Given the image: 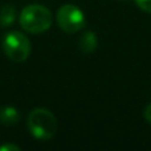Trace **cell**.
Segmentation results:
<instances>
[{"instance_id": "cell-1", "label": "cell", "mask_w": 151, "mask_h": 151, "mask_svg": "<svg viewBox=\"0 0 151 151\" xmlns=\"http://www.w3.org/2000/svg\"><path fill=\"white\" fill-rule=\"evenodd\" d=\"M20 25L24 31L39 35L48 31L53 23V15L47 7L41 4L27 5L20 13Z\"/></svg>"}, {"instance_id": "cell-2", "label": "cell", "mask_w": 151, "mask_h": 151, "mask_svg": "<svg viewBox=\"0 0 151 151\" xmlns=\"http://www.w3.org/2000/svg\"><path fill=\"white\" fill-rule=\"evenodd\" d=\"M29 133L39 141H49L57 130V121L52 111L44 107L33 109L27 119Z\"/></svg>"}, {"instance_id": "cell-3", "label": "cell", "mask_w": 151, "mask_h": 151, "mask_svg": "<svg viewBox=\"0 0 151 151\" xmlns=\"http://www.w3.org/2000/svg\"><path fill=\"white\" fill-rule=\"evenodd\" d=\"M3 52L13 63H23L31 55V41L21 32H8L1 41Z\"/></svg>"}, {"instance_id": "cell-4", "label": "cell", "mask_w": 151, "mask_h": 151, "mask_svg": "<svg viewBox=\"0 0 151 151\" xmlns=\"http://www.w3.org/2000/svg\"><path fill=\"white\" fill-rule=\"evenodd\" d=\"M56 20L58 27L66 33L80 32L86 23L82 11L73 4H65L60 7V9L56 13Z\"/></svg>"}, {"instance_id": "cell-5", "label": "cell", "mask_w": 151, "mask_h": 151, "mask_svg": "<svg viewBox=\"0 0 151 151\" xmlns=\"http://www.w3.org/2000/svg\"><path fill=\"white\" fill-rule=\"evenodd\" d=\"M98 44V39H97L96 33L91 31H86L81 35L80 40H78V48L82 53L89 55V53H93L97 48Z\"/></svg>"}, {"instance_id": "cell-6", "label": "cell", "mask_w": 151, "mask_h": 151, "mask_svg": "<svg viewBox=\"0 0 151 151\" xmlns=\"http://www.w3.org/2000/svg\"><path fill=\"white\" fill-rule=\"evenodd\" d=\"M20 121V113L13 106H4L0 109V122L5 126H13Z\"/></svg>"}, {"instance_id": "cell-7", "label": "cell", "mask_w": 151, "mask_h": 151, "mask_svg": "<svg viewBox=\"0 0 151 151\" xmlns=\"http://www.w3.org/2000/svg\"><path fill=\"white\" fill-rule=\"evenodd\" d=\"M16 17V9L13 5L5 4L0 8V27L1 28H7L11 24H13Z\"/></svg>"}, {"instance_id": "cell-8", "label": "cell", "mask_w": 151, "mask_h": 151, "mask_svg": "<svg viewBox=\"0 0 151 151\" xmlns=\"http://www.w3.org/2000/svg\"><path fill=\"white\" fill-rule=\"evenodd\" d=\"M135 3L142 11L151 13V0H135Z\"/></svg>"}, {"instance_id": "cell-9", "label": "cell", "mask_w": 151, "mask_h": 151, "mask_svg": "<svg viewBox=\"0 0 151 151\" xmlns=\"http://www.w3.org/2000/svg\"><path fill=\"white\" fill-rule=\"evenodd\" d=\"M19 150H20V147L12 143H7L0 146V151H19Z\"/></svg>"}, {"instance_id": "cell-10", "label": "cell", "mask_w": 151, "mask_h": 151, "mask_svg": "<svg viewBox=\"0 0 151 151\" xmlns=\"http://www.w3.org/2000/svg\"><path fill=\"white\" fill-rule=\"evenodd\" d=\"M145 118H146L147 122L151 123V104L147 105L146 109H145Z\"/></svg>"}]
</instances>
